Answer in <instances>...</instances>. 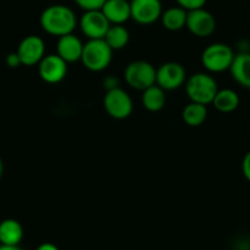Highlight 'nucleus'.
<instances>
[{"instance_id":"nucleus-4","label":"nucleus","mask_w":250,"mask_h":250,"mask_svg":"<svg viewBox=\"0 0 250 250\" xmlns=\"http://www.w3.org/2000/svg\"><path fill=\"white\" fill-rule=\"evenodd\" d=\"M234 55L229 45L225 43H212L204 49L201 62L204 68L211 73H222L229 70Z\"/></svg>"},{"instance_id":"nucleus-13","label":"nucleus","mask_w":250,"mask_h":250,"mask_svg":"<svg viewBox=\"0 0 250 250\" xmlns=\"http://www.w3.org/2000/svg\"><path fill=\"white\" fill-rule=\"evenodd\" d=\"M83 43L79 37L70 33V35L59 37L57 43V54L65 60L66 62H76L81 60L83 55Z\"/></svg>"},{"instance_id":"nucleus-7","label":"nucleus","mask_w":250,"mask_h":250,"mask_svg":"<svg viewBox=\"0 0 250 250\" xmlns=\"http://www.w3.org/2000/svg\"><path fill=\"white\" fill-rule=\"evenodd\" d=\"M187 81V73L182 64L167 62L156 69V85L165 91L178 90Z\"/></svg>"},{"instance_id":"nucleus-9","label":"nucleus","mask_w":250,"mask_h":250,"mask_svg":"<svg viewBox=\"0 0 250 250\" xmlns=\"http://www.w3.org/2000/svg\"><path fill=\"white\" fill-rule=\"evenodd\" d=\"M41 79L47 83H59L68 74V62L58 54L45 55L38 64Z\"/></svg>"},{"instance_id":"nucleus-3","label":"nucleus","mask_w":250,"mask_h":250,"mask_svg":"<svg viewBox=\"0 0 250 250\" xmlns=\"http://www.w3.org/2000/svg\"><path fill=\"white\" fill-rule=\"evenodd\" d=\"M113 50L104 40H88L83 44L81 60L83 66L93 73L105 70L112 62Z\"/></svg>"},{"instance_id":"nucleus-1","label":"nucleus","mask_w":250,"mask_h":250,"mask_svg":"<svg viewBox=\"0 0 250 250\" xmlns=\"http://www.w3.org/2000/svg\"><path fill=\"white\" fill-rule=\"evenodd\" d=\"M40 21L43 31L55 37L70 35L78 25L75 13L65 5L48 6L41 15Z\"/></svg>"},{"instance_id":"nucleus-23","label":"nucleus","mask_w":250,"mask_h":250,"mask_svg":"<svg viewBox=\"0 0 250 250\" xmlns=\"http://www.w3.org/2000/svg\"><path fill=\"white\" fill-rule=\"evenodd\" d=\"M206 1L208 0H177L178 5L187 11L203 9L205 6Z\"/></svg>"},{"instance_id":"nucleus-11","label":"nucleus","mask_w":250,"mask_h":250,"mask_svg":"<svg viewBox=\"0 0 250 250\" xmlns=\"http://www.w3.org/2000/svg\"><path fill=\"white\" fill-rule=\"evenodd\" d=\"M185 27L189 30L191 35L196 37H208L215 32L216 20L211 13L205 9L188 11L187 25Z\"/></svg>"},{"instance_id":"nucleus-25","label":"nucleus","mask_w":250,"mask_h":250,"mask_svg":"<svg viewBox=\"0 0 250 250\" xmlns=\"http://www.w3.org/2000/svg\"><path fill=\"white\" fill-rule=\"evenodd\" d=\"M6 64H8V66H10V68H19L20 65H22L20 58H19L18 53L16 52L10 53V54L6 57Z\"/></svg>"},{"instance_id":"nucleus-28","label":"nucleus","mask_w":250,"mask_h":250,"mask_svg":"<svg viewBox=\"0 0 250 250\" xmlns=\"http://www.w3.org/2000/svg\"><path fill=\"white\" fill-rule=\"evenodd\" d=\"M1 173H3V162L0 160V177H1Z\"/></svg>"},{"instance_id":"nucleus-2","label":"nucleus","mask_w":250,"mask_h":250,"mask_svg":"<svg viewBox=\"0 0 250 250\" xmlns=\"http://www.w3.org/2000/svg\"><path fill=\"white\" fill-rule=\"evenodd\" d=\"M218 87L217 83L206 73H196L185 81V92L190 102L208 105L212 103Z\"/></svg>"},{"instance_id":"nucleus-21","label":"nucleus","mask_w":250,"mask_h":250,"mask_svg":"<svg viewBox=\"0 0 250 250\" xmlns=\"http://www.w3.org/2000/svg\"><path fill=\"white\" fill-rule=\"evenodd\" d=\"M182 118L189 126H200L208 118V108L200 103L190 102L183 109Z\"/></svg>"},{"instance_id":"nucleus-19","label":"nucleus","mask_w":250,"mask_h":250,"mask_svg":"<svg viewBox=\"0 0 250 250\" xmlns=\"http://www.w3.org/2000/svg\"><path fill=\"white\" fill-rule=\"evenodd\" d=\"M212 104L218 112L230 113L237 109L238 105H239V96L235 91L230 90V88L218 90L215 98H213Z\"/></svg>"},{"instance_id":"nucleus-12","label":"nucleus","mask_w":250,"mask_h":250,"mask_svg":"<svg viewBox=\"0 0 250 250\" xmlns=\"http://www.w3.org/2000/svg\"><path fill=\"white\" fill-rule=\"evenodd\" d=\"M131 19L139 25H151L162 16L160 0H131Z\"/></svg>"},{"instance_id":"nucleus-16","label":"nucleus","mask_w":250,"mask_h":250,"mask_svg":"<svg viewBox=\"0 0 250 250\" xmlns=\"http://www.w3.org/2000/svg\"><path fill=\"white\" fill-rule=\"evenodd\" d=\"M23 238V228L19 221L8 218L0 222V244L18 247Z\"/></svg>"},{"instance_id":"nucleus-22","label":"nucleus","mask_w":250,"mask_h":250,"mask_svg":"<svg viewBox=\"0 0 250 250\" xmlns=\"http://www.w3.org/2000/svg\"><path fill=\"white\" fill-rule=\"evenodd\" d=\"M107 0H75V3L80 6L83 10H101Z\"/></svg>"},{"instance_id":"nucleus-24","label":"nucleus","mask_w":250,"mask_h":250,"mask_svg":"<svg viewBox=\"0 0 250 250\" xmlns=\"http://www.w3.org/2000/svg\"><path fill=\"white\" fill-rule=\"evenodd\" d=\"M242 172L245 179L250 182V151L245 153L244 158L242 161Z\"/></svg>"},{"instance_id":"nucleus-8","label":"nucleus","mask_w":250,"mask_h":250,"mask_svg":"<svg viewBox=\"0 0 250 250\" xmlns=\"http://www.w3.org/2000/svg\"><path fill=\"white\" fill-rule=\"evenodd\" d=\"M109 27L110 22L101 10L85 11L80 19V28L88 40H103Z\"/></svg>"},{"instance_id":"nucleus-20","label":"nucleus","mask_w":250,"mask_h":250,"mask_svg":"<svg viewBox=\"0 0 250 250\" xmlns=\"http://www.w3.org/2000/svg\"><path fill=\"white\" fill-rule=\"evenodd\" d=\"M103 40L114 52V50H120L128 45L130 35H129V31L123 25H110L109 30L105 33V37Z\"/></svg>"},{"instance_id":"nucleus-5","label":"nucleus","mask_w":250,"mask_h":250,"mask_svg":"<svg viewBox=\"0 0 250 250\" xmlns=\"http://www.w3.org/2000/svg\"><path fill=\"white\" fill-rule=\"evenodd\" d=\"M124 79L131 88L144 91L156 85V69L151 62L135 60L125 68Z\"/></svg>"},{"instance_id":"nucleus-27","label":"nucleus","mask_w":250,"mask_h":250,"mask_svg":"<svg viewBox=\"0 0 250 250\" xmlns=\"http://www.w3.org/2000/svg\"><path fill=\"white\" fill-rule=\"evenodd\" d=\"M0 250H22L21 248L18 247H9V245H1L0 244Z\"/></svg>"},{"instance_id":"nucleus-17","label":"nucleus","mask_w":250,"mask_h":250,"mask_svg":"<svg viewBox=\"0 0 250 250\" xmlns=\"http://www.w3.org/2000/svg\"><path fill=\"white\" fill-rule=\"evenodd\" d=\"M141 102L148 112H160L166 105V91L157 85L151 86L143 91Z\"/></svg>"},{"instance_id":"nucleus-10","label":"nucleus","mask_w":250,"mask_h":250,"mask_svg":"<svg viewBox=\"0 0 250 250\" xmlns=\"http://www.w3.org/2000/svg\"><path fill=\"white\" fill-rule=\"evenodd\" d=\"M21 64L25 66H33L40 64L41 60L45 57V45L41 37L35 35L27 36L19 44L18 50Z\"/></svg>"},{"instance_id":"nucleus-15","label":"nucleus","mask_w":250,"mask_h":250,"mask_svg":"<svg viewBox=\"0 0 250 250\" xmlns=\"http://www.w3.org/2000/svg\"><path fill=\"white\" fill-rule=\"evenodd\" d=\"M229 71L235 83L243 87L250 88V53L243 52L235 54Z\"/></svg>"},{"instance_id":"nucleus-18","label":"nucleus","mask_w":250,"mask_h":250,"mask_svg":"<svg viewBox=\"0 0 250 250\" xmlns=\"http://www.w3.org/2000/svg\"><path fill=\"white\" fill-rule=\"evenodd\" d=\"M187 15L188 11L184 10L180 6H175V8H169L162 13L161 16V21L166 30L168 31H180L182 28L185 27L187 25Z\"/></svg>"},{"instance_id":"nucleus-26","label":"nucleus","mask_w":250,"mask_h":250,"mask_svg":"<svg viewBox=\"0 0 250 250\" xmlns=\"http://www.w3.org/2000/svg\"><path fill=\"white\" fill-rule=\"evenodd\" d=\"M36 250H59L57 245H54L53 243H43V244L38 245Z\"/></svg>"},{"instance_id":"nucleus-14","label":"nucleus","mask_w":250,"mask_h":250,"mask_svg":"<svg viewBox=\"0 0 250 250\" xmlns=\"http://www.w3.org/2000/svg\"><path fill=\"white\" fill-rule=\"evenodd\" d=\"M101 11L110 25H123L131 19L130 1L128 0H107Z\"/></svg>"},{"instance_id":"nucleus-6","label":"nucleus","mask_w":250,"mask_h":250,"mask_svg":"<svg viewBox=\"0 0 250 250\" xmlns=\"http://www.w3.org/2000/svg\"><path fill=\"white\" fill-rule=\"evenodd\" d=\"M103 107L109 117L118 120L126 119L133 113V101L128 92L115 87L107 91L103 98Z\"/></svg>"}]
</instances>
